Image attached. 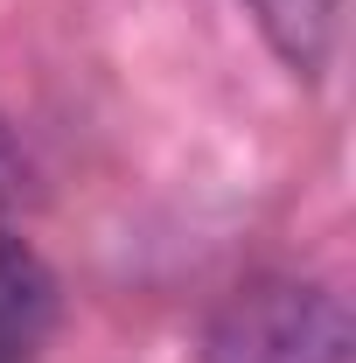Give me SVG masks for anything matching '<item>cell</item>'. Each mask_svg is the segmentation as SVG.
I'll list each match as a JSON object with an SVG mask.
<instances>
[{
    "instance_id": "3957f363",
    "label": "cell",
    "mask_w": 356,
    "mask_h": 363,
    "mask_svg": "<svg viewBox=\"0 0 356 363\" xmlns=\"http://www.w3.org/2000/svg\"><path fill=\"white\" fill-rule=\"evenodd\" d=\"M335 7L343 0H252V14H259V28L272 35V49L314 77L321 63H328V43H335Z\"/></svg>"
},
{
    "instance_id": "277c9868",
    "label": "cell",
    "mask_w": 356,
    "mask_h": 363,
    "mask_svg": "<svg viewBox=\"0 0 356 363\" xmlns=\"http://www.w3.org/2000/svg\"><path fill=\"white\" fill-rule=\"evenodd\" d=\"M21 182H28V168H21V147L7 140V126H0V210H7V203H21Z\"/></svg>"
},
{
    "instance_id": "6da1fadb",
    "label": "cell",
    "mask_w": 356,
    "mask_h": 363,
    "mask_svg": "<svg viewBox=\"0 0 356 363\" xmlns=\"http://www.w3.org/2000/svg\"><path fill=\"white\" fill-rule=\"evenodd\" d=\"M356 328L335 286L314 279H252L217 308L203 363H350Z\"/></svg>"
},
{
    "instance_id": "7a4b0ae2",
    "label": "cell",
    "mask_w": 356,
    "mask_h": 363,
    "mask_svg": "<svg viewBox=\"0 0 356 363\" xmlns=\"http://www.w3.org/2000/svg\"><path fill=\"white\" fill-rule=\"evenodd\" d=\"M56 328V272L0 230V363H28Z\"/></svg>"
}]
</instances>
